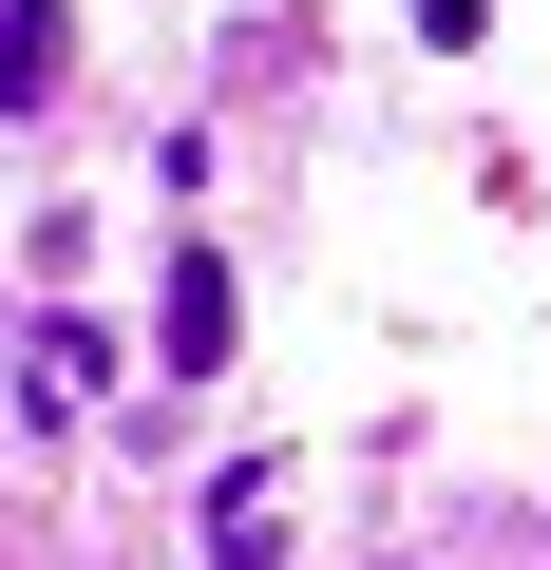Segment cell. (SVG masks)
Here are the masks:
<instances>
[{
  "label": "cell",
  "mask_w": 551,
  "mask_h": 570,
  "mask_svg": "<svg viewBox=\"0 0 551 570\" xmlns=\"http://www.w3.org/2000/svg\"><path fill=\"white\" fill-rule=\"evenodd\" d=\"M152 362H171V381H209V362H228V266H209V247H171V305H152Z\"/></svg>",
  "instance_id": "cell-1"
},
{
  "label": "cell",
  "mask_w": 551,
  "mask_h": 570,
  "mask_svg": "<svg viewBox=\"0 0 551 570\" xmlns=\"http://www.w3.org/2000/svg\"><path fill=\"white\" fill-rule=\"evenodd\" d=\"M77 77V20H58V0H0V115H39Z\"/></svg>",
  "instance_id": "cell-2"
},
{
  "label": "cell",
  "mask_w": 551,
  "mask_h": 570,
  "mask_svg": "<svg viewBox=\"0 0 551 570\" xmlns=\"http://www.w3.org/2000/svg\"><path fill=\"white\" fill-rule=\"evenodd\" d=\"M266 494H286V475H228V513H209V532H228V570H286V513H266Z\"/></svg>",
  "instance_id": "cell-3"
}]
</instances>
